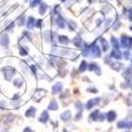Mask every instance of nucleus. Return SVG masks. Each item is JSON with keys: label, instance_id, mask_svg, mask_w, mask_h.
<instances>
[{"label": "nucleus", "instance_id": "f257e3e1", "mask_svg": "<svg viewBox=\"0 0 132 132\" xmlns=\"http://www.w3.org/2000/svg\"><path fill=\"white\" fill-rule=\"evenodd\" d=\"M47 8H48V5H47V4H45V3L40 4V7H39V14H40V15H45Z\"/></svg>", "mask_w": 132, "mask_h": 132}, {"label": "nucleus", "instance_id": "f03ea898", "mask_svg": "<svg viewBox=\"0 0 132 132\" xmlns=\"http://www.w3.org/2000/svg\"><path fill=\"white\" fill-rule=\"evenodd\" d=\"M60 42H64V43H69L70 42V40H68V37H66V36H60Z\"/></svg>", "mask_w": 132, "mask_h": 132}, {"label": "nucleus", "instance_id": "7ed1b4c3", "mask_svg": "<svg viewBox=\"0 0 132 132\" xmlns=\"http://www.w3.org/2000/svg\"><path fill=\"white\" fill-rule=\"evenodd\" d=\"M34 112H35V109H34V108H32L30 111H28V112H26V115H28V116H33Z\"/></svg>", "mask_w": 132, "mask_h": 132}, {"label": "nucleus", "instance_id": "20e7f679", "mask_svg": "<svg viewBox=\"0 0 132 132\" xmlns=\"http://www.w3.org/2000/svg\"><path fill=\"white\" fill-rule=\"evenodd\" d=\"M40 1H41V0H34V1L32 2V5H33V7H36V4H39Z\"/></svg>", "mask_w": 132, "mask_h": 132}, {"label": "nucleus", "instance_id": "39448f33", "mask_svg": "<svg viewBox=\"0 0 132 132\" xmlns=\"http://www.w3.org/2000/svg\"><path fill=\"white\" fill-rule=\"evenodd\" d=\"M61 1H66V0H61Z\"/></svg>", "mask_w": 132, "mask_h": 132}]
</instances>
